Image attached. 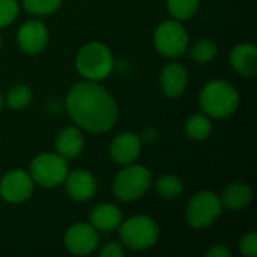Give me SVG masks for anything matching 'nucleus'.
Here are the masks:
<instances>
[{
	"label": "nucleus",
	"instance_id": "1",
	"mask_svg": "<svg viewBox=\"0 0 257 257\" xmlns=\"http://www.w3.org/2000/svg\"><path fill=\"white\" fill-rule=\"evenodd\" d=\"M66 111L72 122L92 134H104L117 122L119 107L113 95L96 81L74 84L66 96Z\"/></svg>",
	"mask_w": 257,
	"mask_h": 257
},
{
	"label": "nucleus",
	"instance_id": "2",
	"mask_svg": "<svg viewBox=\"0 0 257 257\" xmlns=\"http://www.w3.org/2000/svg\"><path fill=\"white\" fill-rule=\"evenodd\" d=\"M199 101L206 116L211 119H226L239 107V93L229 81L212 80L203 86Z\"/></svg>",
	"mask_w": 257,
	"mask_h": 257
},
{
	"label": "nucleus",
	"instance_id": "3",
	"mask_svg": "<svg viewBox=\"0 0 257 257\" xmlns=\"http://www.w3.org/2000/svg\"><path fill=\"white\" fill-rule=\"evenodd\" d=\"M75 68L84 80L99 83L111 74L114 57L105 44L92 41L84 44L77 53Z\"/></svg>",
	"mask_w": 257,
	"mask_h": 257
},
{
	"label": "nucleus",
	"instance_id": "4",
	"mask_svg": "<svg viewBox=\"0 0 257 257\" xmlns=\"http://www.w3.org/2000/svg\"><path fill=\"white\" fill-rule=\"evenodd\" d=\"M119 229L120 244L133 251H145L152 248L161 235L158 223L148 215H134L122 220Z\"/></svg>",
	"mask_w": 257,
	"mask_h": 257
},
{
	"label": "nucleus",
	"instance_id": "5",
	"mask_svg": "<svg viewBox=\"0 0 257 257\" xmlns=\"http://www.w3.org/2000/svg\"><path fill=\"white\" fill-rule=\"evenodd\" d=\"M152 185V173L140 164H126L113 181V194L122 202L142 199Z\"/></svg>",
	"mask_w": 257,
	"mask_h": 257
},
{
	"label": "nucleus",
	"instance_id": "6",
	"mask_svg": "<svg viewBox=\"0 0 257 257\" xmlns=\"http://www.w3.org/2000/svg\"><path fill=\"white\" fill-rule=\"evenodd\" d=\"M68 160L56 154H39L30 163V176L35 185L42 188H56L62 185L68 176Z\"/></svg>",
	"mask_w": 257,
	"mask_h": 257
},
{
	"label": "nucleus",
	"instance_id": "7",
	"mask_svg": "<svg viewBox=\"0 0 257 257\" xmlns=\"http://www.w3.org/2000/svg\"><path fill=\"white\" fill-rule=\"evenodd\" d=\"M223 205L220 196L214 191L203 190L196 193L185 209L187 223L194 229H206L212 226L221 215Z\"/></svg>",
	"mask_w": 257,
	"mask_h": 257
},
{
	"label": "nucleus",
	"instance_id": "8",
	"mask_svg": "<svg viewBox=\"0 0 257 257\" xmlns=\"http://www.w3.org/2000/svg\"><path fill=\"white\" fill-rule=\"evenodd\" d=\"M190 44V35L179 20H166L155 29L154 45L157 51L169 59L181 57Z\"/></svg>",
	"mask_w": 257,
	"mask_h": 257
},
{
	"label": "nucleus",
	"instance_id": "9",
	"mask_svg": "<svg viewBox=\"0 0 257 257\" xmlns=\"http://www.w3.org/2000/svg\"><path fill=\"white\" fill-rule=\"evenodd\" d=\"M35 190V182L29 172L14 169L5 173L0 179V197L8 203L27 202Z\"/></svg>",
	"mask_w": 257,
	"mask_h": 257
},
{
	"label": "nucleus",
	"instance_id": "10",
	"mask_svg": "<svg viewBox=\"0 0 257 257\" xmlns=\"http://www.w3.org/2000/svg\"><path fill=\"white\" fill-rule=\"evenodd\" d=\"M63 242L71 254L89 256L99 245V232L90 223H77L66 230Z\"/></svg>",
	"mask_w": 257,
	"mask_h": 257
},
{
	"label": "nucleus",
	"instance_id": "11",
	"mask_svg": "<svg viewBox=\"0 0 257 257\" xmlns=\"http://www.w3.org/2000/svg\"><path fill=\"white\" fill-rule=\"evenodd\" d=\"M48 29L39 20L26 21L17 33V42L20 50L27 56L41 54L48 44Z\"/></svg>",
	"mask_w": 257,
	"mask_h": 257
},
{
	"label": "nucleus",
	"instance_id": "12",
	"mask_svg": "<svg viewBox=\"0 0 257 257\" xmlns=\"http://www.w3.org/2000/svg\"><path fill=\"white\" fill-rule=\"evenodd\" d=\"M63 184H65L66 194L74 202H80V203L92 200L98 190L95 176L92 175V172L84 169L68 172V176Z\"/></svg>",
	"mask_w": 257,
	"mask_h": 257
},
{
	"label": "nucleus",
	"instance_id": "13",
	"mask_svg": "<svg viewBox=\"0 0 257 257\" xmlns=\"http://www.w3.org/2000/svg\"><path fill=\"white\" fill-rule=\"evenodd\" d=\"M142 154V139L131 131L117 134L110 143V157L120 166L133 164Z\"/></svg>",
	"mask_w": 257,
	"mask_h": 257
},
{
	"label": "nucleus",
	"instance_id": "14",
	"mask_svg": "<svg viewBox=\"0 0 257 257\" xmlns=\"http://www.w3.org/2000/svg\"><path fill=\"white\" fill-rule=\"evenodd\" d=\"M160 86L167 98H181L188 86V72L182 63H167L160 74Z\"/></svg>",
	"mask_w": 257,
	"mask_h": 257
},
{
	"label": "nucleus",
	"instance_id": "15",
	"mask_svg": "<svg viewBox=\"0 0 257 257\" xmlns=\"http://www.w3.org/2000/svg\"><path fill=\"white\" fill-rule=\"evenodd\" d=\"M122 212L113 203H99L89 214V223L102 233L116 230L122 223Z\"/></svg>",
	"mask_w": 257,
	"mask_h": 257
},
{
	"label": "nucleus",
	"instance_id": "16",
	"mask_svg": "<svg viewBox=\"0 0 257 257\" xmlns=\"http://www.w3.org/2000/svg\"><path fill=\"white\" fill-rule=\"evenodd\" d=\"M84 149V137L78 126H65L56 136V151L65 160L77 158Z\"/></svg>",
	"mask_w": 257,
	"mask_h": 257
},
{
	"label": "nucleus",
	"instance_id": "17",
	"mask_svg": "<svg viewBox=\"0 0 257 257\" xmlns=\"http://www.w3.org/2000/svg\"><path fill=\"white\" fill-rule=\"evenodd\" d=\"M230 65L242 77H254L257 72L256 45L242 42L230 51Z\"/></svg>",
	"mask_w": 257,
	"mask_h": 257
},
{
	"label": "nucleus",
	"instance_id": "18",
	"mask_svg": "<svg viewBox=\"0 0 257 257\" xmlns=\"http://www.w3.org/2000/svg\"><path fill=\"white\" fill-rule=\"evenodd\" d=\"M220 199H221L223 208H226L229 211H242L251 203L253 191L244 182H233L226 187V190Z\"/></svg>",
	"mask_w": 257,
	"mask_h": 257
},
{
	"label": "nucleus",
	"instance_id": "19",
	"mask_svg": "<svg viewBox=\"0 0 257 257\" xmlns=\"http://www.w3.org/2000/svg\"><path fill=\"white\" fill-rule=\"evenodd\" d=\"M185 133L187 136L194 142H203L206 140L212 133V122L211 117L205 113H194L188 117L185 123Z\"/></svg>",
	"mask_w": 257,
	"mask_h": 257
},
{
	"label": "nucleus",
	"instance_id": "20",
	"mask_svg": "<svg viewBox=\"0 0 257 257\" xmlns=\"http://www.w3.org/2000/svg\"><path fill=\"white\" fill-rule=\"evenodd\" d=\"M155 188L158 194L166 200H176L184 191V184L175 175H163L157 179Z\"/></svg>",
	"mask_w": 257,
	"mask_h": 257
},
{
	"label": "nucleus",
	"instance_id": "21",
	"mask_svg": "<svg viewBox=\"0 0 257 257\" xmlns=\"http://www.w3.org/2000/svg\"><path fill=\"white\" fill-rule=\"evenodd\" d=\"M200 0H167V9L175 20L187 21L199 11Z\"/></svg>",
	"mask_w": 257,
	"mask_h": 257
},
{
	"label": "nucleus",
	"instance_id": "22",
	"mask_svg": "<svg viewBox=\"0 0 257 257\" xmlns=\"http://www.w3.org/2000/svg\"><path fill=\"white\" fill-rule=\"evenodd\" d=\"M217 54H218L217 44L211 39H200L190 50V57L197 63H208L214 60Z\"/></svg>",
	"mask_w": 257,
	"mask_h": 257
},
{
	"label": "nucleus",
	"instance_id": "23",
	"mask_svg": "<svg viewBox=\"0 0 257 257\" xmlns=\"http://www.w3.org/2000/svg\"><path fill=\"white\" fill-rule=\"evenodd\" d=\"M32 98H33V95H32V90L29 86L17 84V86L11 87V90L8 92V95L5 98V102L8 104L9 108L21 110L32 102Z\"/></svg>",
	"mask_w": 257,
	"mask_h": 257
},
{
	"label": "nucleus",
	"instance_id": "24",
	"mask_svg": "<svg viewBox=\"0 0 257 257\" xmlns=\"http://www.w3.org/2000/svg\"><path fill=\"white\" fill-rule=\"evenodd\" d=\"M21 6L33 15H50L62 6V0H21Z\"/></svg>",
	"mask_w": 257,
	"mask_h": 257
},
{
	"label": "nucleus",
	"instance_id": "25",
	"mask_svg": "<svg viewBox=\"0 0 257 257\" xmlns=\"http://www.w3.org/2000/svg\"><path fill=\"white\" fill-rule=\"evenodd\" d=\"M20 12V5L17 0H0V29L12 24Z\"/></svg>",
	"mask_w": 257,
	"mask_h": 257
},
{
	"label": "nucleus",
	"instance_id": "26",
	"mask_svg": "<svg viewBox=\"0 0 257 257\" xmlns=\"http://www.w3.org/2000/svg\"><path fill=\"white\" fill-rule=\"evenodd\" d=\"M239 251L242 256L256 257L257 256V233L248 232L239 241Z\"/></svg>",
	"mask_w": 257,
	"mask_h": 257
},
{
	"label": "nucleus",
	"instance_id": "27",
	"mask_svg": "<svg viewBox=\"0 0 257 257\" xmlns=\"http://www.w3.org/2000/svg\"><path fill=\"white\" fill-rule=\"evenodd\" d=\"M125 254V248L119 242H108L99 250L101 257H122Z\"/></svg>",
	"mask_w": 257,
	"mask_h": 257
},
{
	"label": "nucleus",
	"instance_id": "28",
	"mask_svg": "<svg viewBox=\"0 0 257 257\" xmlns=\"http://www.w3.org/2000/svg\"><path fill=\"white\" fill-rule=\"evenodd\" d=\"M205 256L206 257H229L230 256V250H229L226 245L215 244V245H212L211 248H208V250H206Z\"/></svg>",
	"mask_w": 257,
	"mask_h": 257
},
{
	"label": "nucleus",
	"instance_id": "29",
	"mask_svg": "<svg viewBox=\"0 0 257 257\" xmlns=\"http://www.w3.org/2000/svg\"><path fill=\"white\" fill-rule=\"evenodd\" d=\"M3 104H5V99H3V95L0 93V111H2V108H3Z\"/></svg>",
	"mask_w": 257,
	"mask_h": 257
},
{
	"label": "nucleus",
	"instance_id": "30",
	"mask_svg": "<svg viewBox=\"0 0 257 257\" xmlns=\"http://www.w3.org/2000/svg\"><path fill=\"white\" fill-rule=\"evenodd\" d=\"M2 42H3V39H2V35H0V48H2Z\"/></svg>",
	"mask_w": 257,
	"mask_h": 257
}]
</instances>
